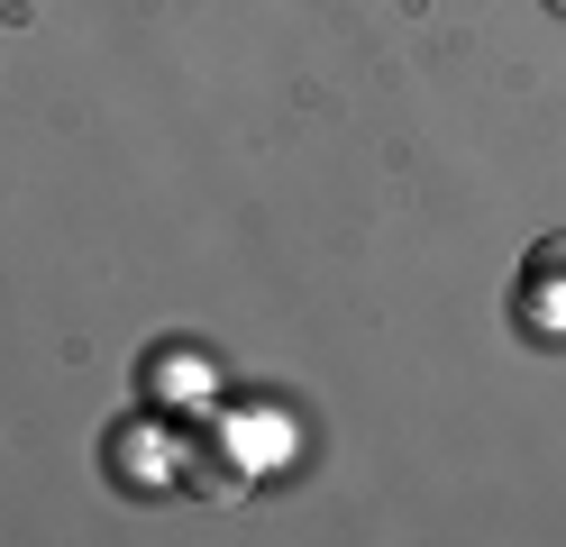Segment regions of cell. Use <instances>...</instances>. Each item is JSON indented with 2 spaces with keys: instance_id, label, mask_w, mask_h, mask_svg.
<instances>
[{
  "instance_id": "obj_1",
  "label": "cell",
  "mask_w": 566,
  "mask_h": 547,
  "mask_svg": "<svg viewBox=\"0 0 566 547\" xmlns=\"http://www.w3.org/2000/svg\"><path fill=\"white\" fill-rule=\"evenodd\" d=\"M548 10H557V19H566V0H548Z\"/></svg>"
}]
</instances>
